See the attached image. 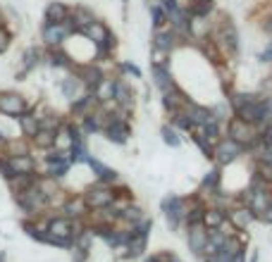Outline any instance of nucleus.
<instances>
[{
    "mask_svg": "<svg viewBox=\"0 0 272 262\" xmlns=\"http://www.w3.org/2000/svg\"><path fill=\"white\" fill-rule=\"evenodd\" d=\"M14 205L19 207L24 214H29L31 220H36V217H41V212L48 207V198L38 191V186H36V181H34L31 186L22 188V191L14 193Z\"/></svg>",
    "mask_w": 272,
    "mask_h": 262,
    "instance_id": "1",
    "label": "nucleus"
},
{
    "mask_svg": "<svg viewBox=\"0 0 272 262\" xmlns=\"http://www.w3.org/2000/svg\"><path fill=\"white\" fill-rule=\"evenodd\" d=\"M74 34H77V24L72 19V14L70 19L60 21V24H48V21L41 24V41L46 48H62L65 41L72 38Z\"/></svg>",
    "mask_w": 272,
    "mask_h": 262,
    "instance_id": "2",
    "label": "nucleus"
},
{
    "mask_svg": "<svg viewBox=\"0 0 272 262\" xmlns=\"http://www.w3.org/2000/svg\"><path fill=\"white\" fill-rule=\"evenodd\" d=\"M81 195H84L89 210H103V207H108V205H112V203H115L117 191H115V186H110V184L96 181V184L86 186Z\"/></svg>",
    "mask_w": 272,
    "mask_h": 262,
    "instance_id": "3",
    "label": "nucleus"
},
{
    "mask_svg": "<svg viewBox=\"0 0 272 262\" xmlns=\"http://www.w3.org/2000/svg\"><path fill=\"white\" fill-rule=\"evenodd\" d=\"M27 110H29V103L22 93H17V91H0V115L17 119Z\"/></svg>",
    "mask_w": 272,
    "mask_h": 262,
    "instance_id": "4",
    "label": "nucleus"
},
{
    "mask_svg": "<svg viewBox=\"0 0 272 262\" xmlns=\"http://www.w3.org/2000/svg\"><path fill=\"white\" fill-rule=\"evenodd\" d=\"M160 207H162V212H165V220H168L170 229H177L179 222H186V203H184L179 195H168V198H162Z\"/></svg>",
    "mask_w": 272,
    "mask_h": 262,
    "instance_id": "5",
    "label": "nucleus"
},
{
    "mask_svg": "<svg viewBox=\"0 0 272 262\" xmlns=\"http://www.w3.org/2000/svg\"><path fill=\"white\" fill-rule=\"evenodd\" d=\"M246 150V145L237 143L234 138H222V141H217V145L213 148V158L217 160V165H229L234 160Z\"/></svg>",
    "mask_w": 272,
    "mask_h": 262,
    "instance_id": "6",
    "label": "nucleus"
},
{
    "mask_svg": "<svg viewBox=\"0 0 272 262\" xmlns=\"http://www.w3.org/2000/svg\"><path fill=\"white\" fill-rule=\"evenodd\" d=\"M134 103H136V93H134L132 83L127 81V76H115V105L119 110H134Z\"/></svg>",
    "mask_w": 272,
    "mask_h": 262,
    "instance_id": "7",
    "label": "nucleus"
},
{
    "mask_svg": "<svg viewBox=\"0 0 272 262\" xmlns=\"http://www.w3.org/2000/svg\"><path fill=\"white\" fill-rule=\"evenodd\" d=\"M72 72L84 81V86H86V91H96V86L100 81H103V69L98 67L96 62H84V64H74L72 67Z\"/></svg>",
    "mask_w": 272,
    "mask_h": 262,
    "instance_id": "8",
    "label": "nucleus"
},
{
    "mask_svg": "<svg viewBox=\"0 0 272 262\" xmlns=\"http://www.w3.org/2000/svg\"><path fill=\"white\" fill-rule=\"evenodd\" d=\"M43 57H46V55L41 53V48L29 46V48L22 53V72H19V74H14V81H24L29 72H34V69L43 62Z\"/></svg>",
    "mask_w": 272,
    "mask_h": 262,
    "instance_id": "9",
    "label": "nucleus"
},
{
    "mask_svg": "<svg viewBox=\"0 0 272 262\" xmlns=\"http://www.w3.org/2000/svg\"><path fill=\"white\" fill-rule=\"evenodd\" d=\"M86 165L91 167V172H93L96 181H103V184H110V186H115V184L119 181V172H117V169H112L110 165L100 162V158H93V155H91Z\"/></svg>",
    "mask_w": 272,
    "mask_h": 262,
    "instance_id": "10",
    "label": "nucleus"
},
{
    "mask_svg": "<svg viewBox=\"0 0 272 262\" xmlns=\"http://www.w3.org/2000/svg\"><path fill=\"white\" fill-rule=\"evenodd\" d=\"M79 36H84L86 41H91L93 43V46H103L105 43V38H108V36H110V29H108V24H105L103 19H93L89 24V27H84L81 29V31H77Z\"/></svg>",
    "mask_w": 272,
    "mask_h": 262,
    "instance_id": "11",
    "label": "nucleus"
},
{
    "mask_svg": "<svg viewBox=\"0 0 272 262\" xmlns=\"http://www.w3.org/2000/svg\"><path fill=\"white\" fill-rule=\"evenodd\" d=\"M98 98L91 93V91H86L84 96H79L77 100H72V107H70V112H72V117H77V119H84L86 115H91V112H96L98 110Z\"/></svg>",
    "mask_w": 272,
    "mask_h": 262,
    "instance_id": "12",
    "label": "nucleus"
},
{
    "mask_svg": "<svg viewBox=\"0 0 272 262\" xmlns=\"http://www.w3.org/2000/svg\"><path fill=\"white\" fill-rule=\"evenodd\" d=\"M60 93H62V96L72 103V100H77L79 96H84L86 86H84V81L74 74V72H70L67 76H62V79H60Z\"/></svg>",
    "mask_w": 272,
    "mask_h": 262,
    "instance_id": "13",
    "label": "nucleus"
},
{
    "mask_svg": "<svg viewBox=\"0 0 272 262\" xmlns=\"http://www.w3.org/2000/svg\"><path fill=\"white\" fill-rule=\"evenodd\" d=\"M186 241H189V248L194 250L196 255L205 253V246H208V229L201 224H189V234H186Z\"/></svg>",
    "mask_w": 272,
    "mask_h": 262,
    "instance_id": "14",
    "label": "nucleus"
},
{
    "mask_svg": "<svg viewBox=\"0 0 272 262\" xmlns=\"http://www.w3.org/2000/svg\"><path fill=\"white\" fill-rule=\"evenodd\" d=\"M60 210H62L65 217H70V220H84L86 212H89V205H86L84 195H67L65 203L60 205Z\"/></svg>",
    "mask_w": 272,
    "mask_h": 262,
    "instance_id": "15",
    "label": "nucleus"
},
{
    "mask_svg": "<svg viewBox=\"0 0 272 262\" xmlns=\"http://www.w3.org/2000/svg\"><path fill=\"white\" fill-rule=\"evenodd\" d=\"M229 138H234L241 145H248L253 141V124L244 122L241 117L229 119Z\"/></svg>",
    "mask_w": 272,
    "mask_h": 262,
    "instance_id": "16",
    "label": "nucleus"
},
{
    "mask_svg": "<svg viewBox=\"0 0 272 262\" xmlns=\"http://www.w3.org/2000/svg\"><path fill=\"white\" fill-rule=\"evenodd\" d=\"M72 10L65 5L62 0H50L46 10H43V21H48V24H60V21L70 19Z\"/></svg>",
    "mask_w": 272,
    "mask_h": 262,
    "instance_id": "17",
    "label": "nucleus"
},
{
    "mask_svg": "<svg viewBox=\"0 0 272 262\" xmlns=\"http://www.w3.org/2000/svg\"><path fill=\"white\" fill-rule=\"evenodd\" d=\"M151 74H153V83L155 89L160 91V93H170V91H175V79H172V74H170L168 64H153L151 67Z\"/></svg>",
    "mask_w": 272,
    "mask_h": 262,
    "instance_id": "18",
    "label": "nucleus"
},
{
    "mask_svg": "<svg viewBox=\"0 0 272 262\" xmlns=\"http://www.w3.org/2000/svg\"><path fill=\"white\" fill-rule=\"evenodd\" d=\"M17 124H19V134H22L24 138H29V141H31V138L38 134V129H41L38 115H36L31 107H29L24 115H19V117H17Z\"/></svg>",
    "mask_w": 272,
    "mask_h": 262,
    "instance_id": "19",
    "label": "nucleus"
},
{
    "mask_svg": "<svg viewBox=\"0 0 272 262\" xmlns=\"http://www.w3.org/2000/svg\"><path fill=\"white\" fill-rule=\"evenodd\" d=\"M177 46V31H168V29H158L153 31V48H160L165 53H172Z\"/></svg>",
    "mask_w": 272,
    "mask_h": 262,
    "instance_id": "20",
    "label": "nucleus"
},
{
    "mask_svg": "<svg viewBox=\"0 0 272 262\" xmlns=\"http://www.w3.org/2000/svg\"><path fill=\"white\" fill-rule=\"evenodd\" d=\"M98 98V103H112L115 100V79L112 76H103V81L96 86V91H91Z\"/></svg>",
    "mask_w": 272,
    "mask_h": 262,
    "instance_id": "21",
    "label": "nucleus"
},
{
    "mask_svg": "<svg viewBox=\"0 0 272 262\" xmlns=\"http://www.w3.org/2000/svg\"><path fill=\"white\" fill-rule=\"evenodd\" d=\"M55 136L57 131H48V129H38L34 138H31V148H38V150H53L55 148Z\"/></svg>",
    "mask_w": 272,
    "mask_h": 262,
    "instance_id": "22",
    "label": "nucleus"
},
{
    "mask_svg": "<svg viewBox=\"0 0 272 262\" xmlns=\"http://www.w3.org/2000/svg\"><path fill=\"white\" fill-rule=\"evenodd\" d=\"M72 19H74V24H77V31H81L84 27H89L91 21L96 19V14H93V10L86 5H77L74 10H72Z\"/></svg>",
    "mask_w": 272,
    "mask_h": 262,
    "instance_id": "23",
    "label": "nucleus"
},
{
    "mask_svg": "<svg viewBox=\"0 0 272 262\" xmlns=\"http://www.w3.org/2000/svg\"><path fill=\"white\" fill-rule=\"evenodd\" d=\"M151 21H153V31L158 29H165V24H170L168 19V10L162 7V3H151Z\"/></svg>",
    "mask_w": 272,
    "mask_h": 262,
    "instance_id": "24",
    "label": "nucleus"
},
{
    "mask_svg": "<svg viewBox=\"0 0 272 262\" xmlns=\"http://www.w3.org/2000/svg\"><path fill=\"white\" fill-rule=\"evenodd\" d=\"M229 220H232V224H234V227L246 229L253 220H256V212H253L251 207H239V210H234V212L229 214Z\"/></svg>",
    "mask_w": 272,
    "mask_h": 262,
    "instance_id": "25",
    "label": "nucleus"
},
{
    "mask_svg": "<svg viewBox=\"0 0 272 262\" xmlns=\"http://www.w3.org/2000/svg\"><path fill=\"white\" fill-rule=\"evenodd\" d=\"M143 220H146V217H143V210H141L139 205H127L124 210H122V214H119V222L132 224V229L136 227V224H141Z\"/></svg>",
    "mask_w": 272,
    "mask_h": 262,
    "instance_id": "26",
    "label": "nucleus"
},
{
    "mask_svg": "<svg viewBox=\"0 0 272 262\" xmlns=\"http://www.w3.org/2000/svg\"><path fill=\"white\" fill-rule=\"evenodd\" d=\"M224 224V212L217 207V210H205L203 212V227L205 229H220Z\"/></svg>",
    "mask_w": 272,
    "mask_h": 262,
    "instance_id": "27",
    "label": "nucleus"
},
{
    "mask_svg": "<svg viewBox=\"0 0 272 262\" xmlns=\"http://www.w3.org/2000/svg\"><path fill=\"white\" fill-rule=\"evenodd\" d=\"M172 126L181 131H189V129H194V122H191L186 110H177V112H172Z\"/></svg>",
    "mask_w": 272,
    "mask_h": 262,
    "instance_id": "28",
    "label": "nucleus"
},
{
    "mask_svg": "<svg viewBox=\"0 0 272 262\" xmlns=\"http://www.w3.org/2000/svg\"><path fill=\"white\" fill-rule=\"evenodd\" d=\"M160 136H162V141L170 145V148H179L181 145V138H179V134H177V129L175 126H162L160 129Z\"/></svg>",
    "mask_w": 272,
    "mask_h": 262,
    "instance_id": "29",
    "label": "nucleus"
},
{
    "mask_svg": "<svg viewBox=\"0 0 272 262\" xmlns=\"http://www.w3.org/2000/svg\"><path fill=\"white\" fill-rule=\"evenodd\" d=\"M220 38L227 43V48H229V50H237V48H239V34L234 31V27H232V24H224V29H222V34H220Z\"/></svg>",
    "mask_w": 272,
    "mask_h": 262,
    "instance_id": "30",
    "label": "nucleus"
},
{
    "mask_svg": "<svg viewBox=\"0 0 272 262\" xmlns=\"http://www.w3.org/2000/svg\"><path fill=\"white\" fill-rule=\"evenodd\" d=\"M217 186H220V169H213V172H208L203 177L201 188L203 191H217Z\"/></svg>",
    "mask_w": 272,
    "mask_h": 262,
    "instance_id": "31",
    "label": "nucleus"
},
{
    "mask_svg": "<svg viewBox=\"0 0 272 262\" xmlns=\"http://www.w3.org/2000/svg\"><path fill=\"white\" fill-rule=\"evenodd\" d=\"M210 12H213V0H194L191 14H196V17H208Z\"/></svg>",
    "mask_w": 272,
    "mask_h": 262,
    "instance_id": "32",
    "label": "nucleus"
},
{
    "mask_svg": "<svg viewBox=\"0 0 272 262\" xmlns=\"http://www.w3.org/2000/svg\"><path fill=\"white\" fill-rule=\"evenodd\" d=\"M201 129V134L208 141H217L220 138V124H217V119H213V122H208V124H203V126H198Z\"/></svg>",
    "mask_w": 272,
    "mask_h": 262,
    "instance_id": "33",
    "label": "nucleus"
},
{
    "mask_svg": "<svg viewBox=\"0 0 272 262\" xmlns=\"http://www.w3.org/2000/svg\"><path fill=\"white\" fill-rule=\"evenodd\" d=\"M253 100H256V96H251V93H234L229 103H232V107L239 112L241 107H246L248 103H253Z\"/></svg>",
    "mask_w": 272,
    "mask_h": 262,
    "instance_id": "34",
    "label": "nucleus"
},
{
    "mask_svg": "<svg viewBox=\"0 0 272 262\" xmlns=\"http://www.w3.org/2000/svg\"><path fill=\"white\" fill-rule=\"evenodd\" d=\"M194 143L198 145V148H201L203 152H205V158H213V145H210V141H208V138H205V136H203V134H201V129L196 131Z\"/></svg>",
    "mask_w": 272,
    "mask_h": 262,
    "instance_id": "35",
    "label": "nucleus"
},
{
    "mask_svg": "<svg viewBox=\"0 0 272 262\" xmlns=\"http://www.w3.org/2000/svg\"><path fill=\"white\" fill-rule=\"evenodd\" d=\"M256 179L263 181V184H272V165H267V162H260Z\"/></svg>",
    "mask_w": 272,
    "mask_h": 262,
    "instance_id": "36",
    "label": "nucleus"
},
{
    "mask_svg": "<svg viewBox=\"0 0 272 262\" xmlns=\"http://www.w3.org/2000/svg\"><path fill=\"white\" fill-rule=\"evenodd\" d=\"M10 43H12V34H10V29L3 24V27H0V55L10 48Z\"/></svg>",
    "mask_w": 272,
    "mask_h": 262,
    "instance_id": "37",
    "label": "nucleus"
},
{
    "mask_svg": "<svg viewBox=\"0 0 272 262\" xmlns=\"http://www.w3.org/2000/svg\"><path fill=\"white\" fill-rule=\"evenodd\" d=\"M119 69H122V74H129V76H134V79H141V69L136 67L134 62H119Z\"/></svg>",
    "mask_w": 272,
    "mask_h": 262,
    "instance_id": "38",
    "label": "nucleus"
},
{
    "mask_svg": "<svg viewBox=\"0 0 272 262\" xmlns=\"http://www.w3.org/2000/svg\"><path fill=\"white\" fill-rule=\"evenodd\" d=\"M151 57H153V64H168L170 53H165V50H160V48H153L151 50Z\"/></svg>",
    "mask_w": 272,
    "mask_h": 262,
    "instance_id": "39",
    "label": "nucleus"
},
{
    "mask_svg": "<svg viewBox=\"0 0 272 262\" xmlns=\"http://www.w3.org/2000/svg\"><path fill=\"white\" fill-rule=\"evenodd\" d=\"M270 60H272V43L260 53V62H270Z\"/></svg>",
    "mask_w": 272,
    "mask_h": 262,
    "instance_id": "40",
    "label": "nucleus"
},
{
    "mask_svg": "<svg viewBox=\"0 0 272 262\" xmlns=\"http://www.w3.org/2000/svg\"><path fill=\"white\" fill-rule=\"evenodd\" d=\"M260 220H263V222H267V224H272V203L267 205V210H265V212L260 214Z\"/></svg>",
    "mask_w": 272,
    "mask_h": 262,
    "instance_id": "41",
    "label": "nucleus"
},
{
    "mask_svg": "<svg viewBox=\"0 0 272 262\" xmlns=\"http://www.w3.org/2000/svg\"><path fill=\"white\" fill-rule=\"evenodd\" d=\"M260 162H267V165H272V148L270 150L263 152V158H260Z\"/></svg>",
    "mask_w": 272,
    "mask_h": 262,
    "instance_id": "42",
    "label": "nucleus"
},
{
    "mask_svg": "<svg viewBox=\"0 0 272 262\" xmlns=\"http://www.w3.org/2000/svg\"><path fill=\"white\" fill-rule=\"evenodd\" d=\"M7 138H10V136H7L5 131L0 129V148H5V143H7Z\"/></svg>",
    "mask_w": 272,
    "mask_h": 262,
    "instance_id": "43",
    "label": "nucleus"
},
{
    "mask_svg": "<svg viewBox=\"0 0 272 262\" xmlns=\"http://www.w3.org/2000/svg\"><path fill=\"white\" fill-rule=\"evenodd\" d=\"M3 24H5V17H3V12H0V27H3Z\"/></svg>",
    "mask_w": 272,
    "mask_h": 262,
    "instance_id": "44",
    "label": "nucleus"
}]
</instances>
